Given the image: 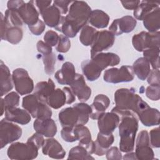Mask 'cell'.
<instances>
[{"mask_svg":"<svg viewBox=\"0 0 160 160\" xmlns=\"http://www.w3.org/2000/svg\"><path fill=\"white\" fill-rule=\"evenodd\" d=\"M121 61L119 56L113 52H99L81 62L83 74L89 81L97 80L102 71L109 66L118 65Z\"/></svg>","mask_w":160,"mask_h":160,"instance_id":"1","label":"cell"},{"mask_svg":"<svg viewBox=\"0 0 160 160\" xmlns=\"http://www.w3.org/2000/svg\"><path fill=\"white\" fill-rule=\"evenodd\" d=\"M118 128L120 151L124 152L132 151L134 149L135 138L138 130L137 115L129 114L121 117Z\"/></svg>","mask_w":160,"mask_h":160,"instance_id":"2","label":"cell"},{"mask_svg":"<svg viewBox=\"0 0 160 160\" xmlns=\"http://www.w3.org/2000/svg\"><path fill=\"white\" fill-rule=\"evenodd\" d=\"M114 98L116 106L129 109L136 115L149 107L148 104L136 94L132 89H118L114 92Z\"/></svg>","mask_w":160,"mask_h":160,"instance_id":"3","label":"cell"},{"mask_svg":"<svg viewBox=\"0 0 160 160\" xmlns=\"http://www.w3.org/2000/svg\"><path fill=\"white\" fill-rule=\"evenodd\" d=\"M22 106L33 118L48 119L52 116V111L46 102L34 93L28 94L22 98Z\"/></svg>","mask_w":160,"mask_h":160,"instance_id":"4","label":"cell"},{"mask_svg":"<svg viewBox=\"0 0 160 160\" xmlns=\"http://www.w3.org/2000/svg\"><path fill=\"white\" fill-rule=\"evenodd\" d=\"M92 10L88 4L83 1H72L66 18L79 31L88 21Z\"/></svg>","mask_w":160,"mask_h":160,"instance_id":"5","label":"cell"},{"mask_svg":"<svg viewBox=\"0 0 160 160\" xmlns=\"http://www.w3.org/2000/svg\"><path fill=\"white\" fill-rule=\"evenodd\" d=\"M38 149L39 148L29 140H27L26 143L16 142L9 146L7 155L11 159H34L38 155Z\"/></svg>","mask_w":160,"mask_h":160,"instance_id":"6","label":"cell"},{"mask_svg":"<svg viewBox=\"0 0 160 160\" xmlns=\"http://www.w3.org/2000/svg\"><path fill=\"white\" fill-rule=\"evenodd\" d=\"M132 44L134 48L138 52H142L152 48H159V31L154 32L141 31L136 34L132 38Z\"/></svg>","mask_w":160,"mask_h":160,"instance_id":"7","label":"cell"},{"mask_svg":"<svg viewBox=\"0 0 160 160\" xmlns=\"http://www.w3.org/2000/svg\"><path fill=\"white\" fill-rule=\"evenodd\" d=\"M22 129L5 118L0 122V144L3 148L7 144L19 139L22 136Z\"/></svg>","mask_w":160,"mask_h":160,"instance_id":"8","label":"cell"},{"mask_svg":"<svg viewBox=\"0 0 160 160\" xmlns=\"http://www.w3.org/2000/svg\"><path fill=\"white\" fill-rule=\"evenodd\" d=\"M132 66L124 65L120 68H112L106 70L104 72V81L108 83L116 84L127 82L134 79V75Z\"/></svg>","mask_w":160,"mask_h":160,"instance_id":"9","label":"cell"},{"mask_svg":"<svg viewBox=\"0 0 160 160\" xmlns=\"http://www.w3.org/2000/svg\"><path fill=\"white\" fill-rule=\"evenodd\" d=\"M12 78L15 89L19 94L27 95L34 90L33 81L25 69H15L12 71Z\"/></svg>","mask_w":160,"mask_h":160,"instance_id":"10","label":"cell"},{"mask_svg":"<svg viewBox=\"0 0 160 160\" xmlns=\"http://www.w3.org/2000/svg\"><path fill=\"white\" fill-rule=\"evenodd\" d=\"M114 41L115 36L109 31L103 30L98 31L97 36L91 45V58L111 48Z\"/></svg>","mask_w":160,"mask_h":160,"instance_id":"11","label":"cell"},{"mask_svg":"<svg viewBox=\"0 0 160 160\" xmlns=\"http://www.w3.org/2000/svg\"><path fill=\"white\" fill-rule=\"evenodd\" d=\"M136 19L131 16H124L114 19L109 28V31L114 36H119L122 33H129L136 26Z\"/></svg>","mask_w":160,"mask_h":160,"instance_id":"12","label":"cell"},{"mask_svg":"<svg viewBox=\"0 0 160 160\" xmlns=\"http://www.w3.org/2000/svg\"><path fill=\"white\" fill-rule=\"evenodd\" d=\"M120 122L119 116L114 112L102 113L98 119V126L99 132L111 133L118 126Z\"/></svg>","mask_w":160,"mask_h":160,"instance_id":"13","label":"cell"},{"mask_svg":"<svg viewBox=\"0 0 160 160\" xmlns=\"http://www.w3.org/2000/svg\"><path fill=\"white\" fill-rule=\"evenodd\" d=\"M69 86L75 96L81 102H85L91 97V89L86 84L82 74L77 73Z\"/></svg>","mask_w":160,"mask_h":160,"instance_id":"14","label":"cell"},{"mask_svg":"<svg viewBox=\"0 0 160 160\" xmlns=\"http://www.w3.org/2000/svg\"><path fill=\"white\" fill-rule=\"evenodd\" d=\"M17 11L23 22L28 26L36 24L39 19V12L35 6L34 1H30L28 2H24L17 9Z\"/></svg>","mask_w":160,"mask_h":160,"instance_id":"15","label":"cell"},{"mask_svg":"<svg viewBox=\"0 0 160 160\" xmlns=\"http://www.w3.org/2000/svg\"><path fill=\"white\" fill-rule=\"evenodd\" d=\"M42 152L44 155L53 159H63L66 151L61 144L52 138L45 139L42 146Z\"/></svg>","mask_w":160,"mask_h":160,"instance_id":"16","label":"cell"},{"mask_svg":"<svg viewBox=\"0 0 160 160\" xmlns=\"http://www.w3.org/2000/svg\"><path fill=\"white\" fill-rule=\"evenodd\" d=\"M33 128L36 132L47 138H53L58 131L56 124L51 118L36 119L33 123Z\"/></svg>","mask_w":160,"mask_h":160,"instance_id":"17","label":"cell"},{"mask_svg":"<svg viewBox=\"0 0 160 160\" xmlns=\"http://www.w3.org/2000/svg\"><path fill=\"white\" fill-rule=\"evenodd\" d=\"M76 69L74 64L69 61L65 62L60 69L56 72L54 78L62 85H70L76 76Z\"/></svg>","mask_w":160,"mask_h":160,"instance_id":"18","label":"cell"},{"mask_svg":"<svg viewBox=\"0 0 160 160\" xmlns=\"http://www.w3.org/2000/svg\"><path fill=\"white\" fill-rule=\"evenodd\" d=\"M22 36L23 31L21 28L9 26L7 22L6 24L3 23L1 25V38L2 40L16 44L22 40Z\"/></svg>","mask_w":160,"mask_h":160,"instance_id":"19","label":"cell"},{"mask_svg":"<svg viewBox=\"0 0 160 160\" xmlns=\"http://www.w3.org/2000/svg\"><path fill=\"white\" fill-rule=\"evenodd\" d=\"M5 118L9 121L22 125L28 124L31 120V114L26 109L17 107L7 109L5 111Z\"/></svg>","mask_w":160,"mask_h":160,"instance_id":"20","label":"cell"},{"mask_svg":"<svg viewBox=\"0 0 160 160\" xmlns=\"http://www.w3.org/2000/svg\"><path fill=\"white\" fill-rule=\"evenodd\" d=\"M114 141V137L112 133H103L99 132L96 140L94 141L95 149L94 152L98 156H102L106 152V151L112 144Z\"/></svg>","mask_w":160,"mask_h":160,"instance_id":"21","label":"cell"},{"mask_svg":"<svg viewBox=\"0 0 160 160\" xmlns=\"http://www.w3.org/2000/svg\"><path fill=\"white\" fill-rule=\"evenodd\" d=\"M110 104L109 98L104 94H98L94 98L93 102L91 105V113L89 118L92 119H98L104 112Z\"/></svg>","mask_w":160,"mask_h":160,"instance_id":"22","label":"cell"},{"mask_svg":"<svg viewBox=\"0 0 160 160\" xmlns=\"http://www.w3.org/2000/svg\"><path fill=\"white\" fill-rule=\"evenodd\" d=\"M137 116L145 126L150 127L159 124L160 112L156 108L149 106L141 111Z\"/></svg>","mask_w":160,"mask_h":160,"instance_id":"23","label":"cell"},{"mask_svg":"<svg viewBox=\"0 0 160 160\" xmlns=\"http://www.w3.org/2000/svg\"><path fill=\"white\" fill-rule=\"evenodd\" d=\"M58 119L62 127H74L78 124L79 115L73 106L68 107L62 109L59 112Z\"/></svg>","mask_w":160,"mask_h":160,"instance_id":"24","label":"cell"},{"mask_svg":"<svg viewBox=\"0 0 160 160\" xmlns=\"http://www.w3.org/2000/svg\"><path fill=\"white\" fill-rule=\"evenodd\" d=\"M0 90L1 96H3L4 94L9 92L13 88V81L12 75L8 67L1 61L0 64Z\"/></svg>","mask_w":160,"mask_h":160,"instance_id":"25","label":"cell"},{"mask_svg":"<svg viewBox=\"0 0 160 160\" xmlns=\"http://www.w3.org/2000/svg\"><path fill=\"white\" fill-rule=\"evenodd\" d=\"M61 11L54 5H51L42 14V18L46 25L51 28H55L59 24L61 18Z\"/></svg>","mask_w":160,"mask_h":160,"instance_id":"26","label":"cell"},{"mask_svg":"<svg viewBox=\"0 0 160 160\" xmlns=\"http://www.w3.org/2000/svg\"><path fill=\"white\" fill-rule=\"evenodd\" d=\"M88 21L93 27L103 29L109 24V16L102 10L94 9L91 11Z\"/></svg>","mask_w":160,"mask_h":160,"instance_id":"27","label":"cell"},{"mask_svg":"<svg viewBox=\"0 0 160 160\" xmlns=\"http://www.w3.org/2000/svg\"><path fill=\"white\" fill-rule=\"evenodd\" d=\"M159 8V2L153 1H142L136 9L134 10L133 14L136 19L143 20L144 18L151 11Z\"/></svg>","mask_w":160,"mask_h":160,"instance_id":"28","label":"cell"},{"mask_svg":"<svg viewBox=\"0 0 160 160\" xmlns=\"http://www.w3.org/2000/svg\"><path fill=\"white\" fill-rule=\"evenodd\" d=\"M134 74L142 81H144L148 76L150 71V64L144 57L137 59L132 66Z\"/></svg>","mask_w":160,"mask_h":160,"instance_id":"29","label":"cell"},{"mask_svg":"<svg viewBox=\"0 0 160 160\" xmlns=\"http://www.w3.org/2000/svg\"><path fill=\"white\" fill-rule=\"evenodd\" d=\"M54 89V82L49 78L48 81H40L38 82L34 89V93L46 102L47 98L51 94Z\"/></svg>","mask_w":160,"mask_h":160,"instance_id":"30","label":"cell"},{"mask_svg":"<svg viewBox=\"0 0 160 160\" xmlns=\"http://www.w3.org/2000/svg\"><path fill=\"white\" fill-rule=\"evenodd\" d=\"M160 8H158L149 13L142 20L144 28L149 32L158 31L160 28Z\"/></svg>","mask_w":160,"mask_h":160,"instance_id":"31","label":"cell"},{"mask_svg":"<svg viewBox=\"0 0 160 160\" xmlns=\"http://www.w3.org/2000/svg\"><path fill=\"white\" fill-rule=\"evenodd\" d=\"M46 103L49 107L58 109L66 104V96L62 89L57 88L47 98Z\"/></svg>","mask_w":160,"mask_h":160,"instance_id":"32","label":"cell"},{"mask_svg":"<svg viewBox=\"0 0 160 160\" xmlns=\"http://www.w3.org/2000/svg\"><path fill=\"white\" fill-rule=\"evenodd\" d=\"M98 33V31L94 27L86 25L81 29L79 35V41L85 46H91Z\"/></svg>","mask_w":160,"mask_h":160,"instance_id":"33","label":"cell"},{"mask_svg":"<svg viewBox=\"0 0 160 160\" xmlns=\"http://www.w3.org/2000/svg\"><path fill=\"white\" fill-rule=\"evenodd\" d=\"M74 131L78 137V141H79V145L85 147L92 141L91 132L86 126L83 124L76 125Z\"/></svg>","mask_w":160,"mask_h":160,"instance_id":"34","label":"cell"},{"mask_svg":"<svg viewBox=\"0 0 160 160\" xmlns=\"http://www.w3.org/2000/svg\"><path fill=\"white\" fill-rule=\"evenodd\" d=\"M73 107L77 110L79 115L78 124L85 125L89 121V116L91 113V108L89 104L81 102L76 103Z\"/></svg>","mask_w":160,"mask_h":160,"instance_id":"35","label":"cell"},{"mask_svg":"<svg viewBox=\"0 0 160 160\" xmlns=\"http://www.w3.org/2000/svg\"><path fill=\"white\" fill-rule=\"evenodd\" d=\"M143 57L148 60L153 69H159V48H152L144 50Z\"/></svg>","mask_w":160,"mask_h":160,"instance_id":"36","label":"cell"},{"mask_svg":"<svg viewBox=\"0 0 160 160\" xmlns=\"http://www.w3.org/2000/svg\"><path fill=\"white\" fill-rule=\"evenodd\" d=\"M68 159H94L86 149L82 146L78 145L72 148L69 151Z\"/></svg>","mask_w":160,"mask_h":160,"instance_id":"37","label":"cell"},{"mask_svg":"<svg viewBox=\"0 0 160 160\" xmlns=\"http://www.w3.org/2000/svg\"><path fill=\"white\" fill-rule=\"evenodd\" d=\"M4 18L9 26L21 28L24 23L17 10L6 9L4 13Z\"/></svg>","mask_w":160,"mask_h":160,"instance_id":"38","label":"cell"},{"mask_svg":"<svg viewBox=\"0 0 160 160\" xmlns=\"http://www.w3.org/2000/svg\"><path fill=\"white\" fill-rule=\"evenodd\" d=\"M135 154L137 159L151 160L154 159V153L150 145L136 147Z\"/></svg>","mask_w":160,"mask_h":160,"instance_id":"39","label":"cell"},{"mask_svg":"<svg viewBox=\"0 0 160 160\" xmlns=\"http://www.w3.org/2000/svg\"><path fill=\"white\" fill-rule=\"evenodd\" d=\"M42 60L45 72L48 75H51L54 71V66L56 61V54L52 52L51 53L42 55Z\"/></svg>","mask_w":160,"mask_h":160,"instance_id":"40","label":"cell"},{"mask_svg":"<svg viewBox=\"0 0 160 160\" xmlns=\"http://www.w3.org/2000/svg\"><path fill=\"white\" fill-rule=\"evenodd\" d=\"M19 95L16 92L12 91L7 94L3 99L5 106V111L8 108H16L18 106L19 104Z\"/></svg>","mask_w":160,"mask_h":160,"instance_id":"41","label":"cell"},{"mask_svg":"<svg viewBox=\"0 0 160 160\" xmlns=\"http://www.w3.org/2000/svg\"><path fill=\"white\" fill-rule=\"evenodd\" d=\"M61 136L62 139L68 142H72L78 141V137L74 131V126L62 127L61 131Z\"/></svg>","mask_w":160,"mask_h":160,"instance_id":"42","label":"cell"},{"mask_svg":"<svg viewBox=\"0 0 160 160\" xmlns=\"http://www.w3.org/2000/svg\"><path fill=\"white\" fill-rule=\"evenodd\" d=\"M71 48V41L67 36L64 34H60L58 42L56 45V49L57 51L62 53L68 52Z\"/></svg>","mask_w":160,"mask_h":160,"instance_id":"43","label":"cell"},{"mask_svg":"<svg viewBox=\"0 0 160 160\" xmlns=\"http://www.w3.org/2000/svg\"><path fill=\"white\" fill-rule=\"evenodd\" d=\"M146 95L152 101H158L160 98V85H149L146 89Z\"/></svg>","mask_w":160,"mask_h":160,"instance_id":"44","label":"cell"},{"mask_svg":"<svg viewBox=\"0 0 160 160\" xmlns=\"http://www.w3.org/2000/svg\"><path fill=\"white\" fill-rule=\"evenodd\" d=\"M59 35H58L56 32L52 30H49L45 33L43 39L46 44L52 47L57 45L59 41Z\"/></svg>","mask_w":160,"mask_h":160,"instance_id":"45","label":"cell"},{"mask_svg":"<svg viewBox=\"0 0 160 160\" xmlns=\"http://www.w3.org/2000/svg\"><path fill=\"white\" fill-rule=\"evenodd\" d=\"M149 141L150 144L152 148H158L160 147V137H159V128H156L151 129L149 132Z\"/></svg>","mask_w":160,"mask_h":160,"instance_id":"46","label":"cell"},{"mask_svg":"<svg viewBox=\"0 0 160 160\" xmlns=\"http://www.w3.org/2000/svg\"><path fill=\"white\" fill-rule=\"evenodd\" d=\"M105 154L108 160H121L122 158L120 149L116 146L108 148Z\"/></svg>","mask_w":160,"mask_h":160,"instance_id":"47","label":"cell"},{"mask_svg":"<svg viewBox=\"0 0 160 160\" xmlns=\"http://www.w3.org/2000/svg\"><path fill=\"white\" fill-rule=\"evenodd\" d=\"M144 145H150L149 136L148 132L146 130H142L139 132L136 141V147H139Z\"/></svg>","mask_w":160,"mask_h":160,"instance_id":"48","label":"cell"},{"mask_svg":"<svg viewBox=\"0 0 160 160\" xmlns=\"http://www.w3.org/2000/svg\"><path fill=\"white\" fill-rule=\"evenodd\" d=\"M28 28L30 31L33 34L36 36H39L44 32L46 28V24L42 21H41V19H39L36 24L32 26H28Z\"/></svg>","mask_w":160,"mask_h":160,"instance_id":"49","label":"cell"},{"mask_svg":"<svg viewBox=\"0 0 160 160\" xmlns=\"http://www.w3.org/2000/svg\"><path fill=\"white\" fill-rule=\"evenodd\" d=\"M160 76H159V69H152L151 70L148 78L147 81L149 85H159Z\"/></svg>","mask_w":160,"mask_h":160,"instance_id":"50","label":"cell"},{"mask_svg":"<svg viewBox=\"0 0 160 160\" xmlns=\"http://www.w3.org/2000/svg\"><path fill=\"white\" fill-rule=\"evenodd\" d=\"M71 2V1H53V5L61 11L62 14H66L69 11L68 6Z\"/></svg>","mask_w":160,"mask_h":160,"instance_id":"51","label":"cell"},{"mask_svg":"<svg viewBox=\"0 0 160 160\" xmlns=\"http://www.w3.org/2000/svg\"><path fill=\"white\" fill-rule=\"evenodd\" d=\"M28 140L32 142L39 149L40 148H42L45 141L43 136L38 132L33 134L31 137L28 139Z\"/></svg>","mask_w":160,"mask_h":160,"instance_id":"52","label":"cell"},{"mask_svg":"<svg viewBox=\"0 0 160 160\" xmlns=\"http://www.w3.org/2000/svg\"><path fill=\"white\" fill-rule=\"evenodd\" d=\"M36 48L38 51L42 54V55L48 54L52 52V47L42 41H39L37 42Z\"/></svg>","mask_w":160,"mask_h":160,"instance_id":"53","label":"cell"},{"mask_svg":"<svg viewBox=\"0 0 160 160\" xmlns=\"http://www.w3.org/2000/svg\"><path fill=\"white\" fill-rule=\"evenodd\" d=\"M52 1H34V4L39 14H42L48 8H49Z\"/></svg>","mask_w":160,"mask_h":160,"instance_id":"54","label":"cell"},{"mask_svg":"<svg viewBox=\"0 0 160 160\" xmlns=\"http://www.w3.org/2000/svg\"><path fill=\"white\" fill-rule=\"evenodd\" d=\"M62 90L64 91L66 96V104H72L76 100V96L71 90V88L68 87H64Z\"/></svg>","mask_w":160,"mask_h":160,"instance_id":"55","label":"cell"},{"mask_svg":"<svg viewBox=\"0 0 160 160\" xmlns=\"http://www.w3.org/2000/svg\"><path fill=\"white\" fill-rule=\"evenodd\" d=\"M140 1H121L122 6L127 9L134 10L140 4Z\"/></svg>","mask_w":160,"mask_h":160,"instance_id":"56","label":"cell"},{"mask_svg":"<svg viewBox=\"0 0 160 160\" xmlns=\"http://www.w3.org/2000/svg\"><path fill=\"white\" fill-rule=\"evenodd\" d=\"M23 1H9L7 2V7L8 9L17 10L23 3Z\"/></svg>","mask_w":160,"mask_h":160,"instance_id":"57","label":"cell"},{"mask_svg":"<svg viewBox=\"0 0 160 160\" xmlns=\"http://www.w3.org/2000/svg\"><path fill=\"white\" fill-rule=\"evenodd\" d=\"M123 159H137L136 157L135 152H132L131 151V152H127V154H126L124 156Z\"/></svg>","mask_w":160,"mask_h":160,"instance_id":"58","label":"cell"},{"mask_svg":"<svg viewBox=\"0 0 160 160\" xmlns=\"http://www.w3.org/2000/svg\"><path fill=\"white\" fill-rule=\"evenodd\" d=\"M1 116H2L4 113V112L5 111V106H4V101L3 99L1 98Z\"/></svg>","mask_w":160,"mask_h":160,"instance_id":"59","label":"cell"}]
</instances>
